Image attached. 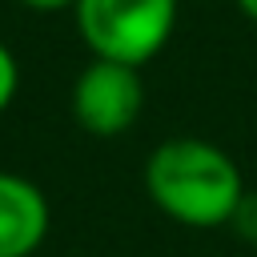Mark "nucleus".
Listing matches in <instances>:
<instances>
[{
    "mask_svg": "<svg viewBox=\"0 0 257 257\" xmlns=\"http://www.w3.org/2000/svg\"><path fill=\"white\" fill-rule=\"evenodd\" d=\"M225 229H233L237 241H245V245L257 249V189H245V197L237 201V209H233V217H229Z\"/></svg>",
    "mask_w": 257,
    "mask_h": 257,
    "instance_id": "5",
    "label": "nucleus"
},
{
    "mask_svg": "<svg viewBox=\"0 0 257 257\" xmlns=\"http://www.w3.org/2000/svg\"><path fill=\"white\" fill-rule=\"evenodd\" d=\"M149 201L185 229H225L245 197L241 165L205 137H165L141 169Z\"/></svg>",
    "mask_w": 257,
    "mask_h": 257,
    "instance_id": "1",
    "label": "nucleus"
},
{
    "mask_svg": "<svg viewBox=\"0 0 257 257\" xmlns=\"http://www.w3.org/2000/svg\"><path fill=\"white\" fill-rule=\"evenodd\" d=\"M181 20V0H76L72 24L96 60L145 68L153 64Z\"/></svg>",
    "mask_w": 257,
    "mask_h": 257,
    "instance_id": "2",
    "label": "nucleus"
},
{
    "mask_svg": "<svg viewBox=\"0 0 257 257\" xmlns=\"http://www.w3.org/2000/svg\"><path fill=\"white\" fill-rule=\"evenodd\" d=\"M68 112L88 137H100V141L124 137L145 112L141 68L92 56L68 88Z\"/></svg>",
    "mask_w": 257,
    "mask_h": 257,
    "instance_id": "3",
    "label": "nucleus"
},
{
    "mask_svg": "<svg viewBox=\"0 0 257 257\" xmlns=\"http://www.w3.org/2000/svg\"><path fill=\"white\" fill-rule=\"evenodd\" d=\"M52 229L44 189L12 169H0V257H36Z\"/></svg>",
    "mask_w": 257,
    "mask_h": 257,
    "instance_id": "4",
    "label": "nucleus"
},
{
    "mask_svg": "<svg viewBox=\"0 0 257 257\" xmlns=\"http://www.w3.org/2000/svg\"><path fill=\"white\" fill-rule=\"evenodd\" d=\"M237 4V12L249 20V24H257V0H233Z\"/></svg>",
    "mask_w": 257,
    "mask_h": 257,
    "instance_id": "8",
    "label": "nucleus"
},
{
    "mask_svg": "<svg viewBox=\"0 0 257 257\" xmlns=\"http://www.w3.org/2000/svg\"><path fill=\"white\" fill-rule=\"evenodd\" d=\"M16 92H20V60H16V52L0 40V116L12 108Z\"/></svg>",
    "mask_w": 257,
    "mask_h": 257,
    "instance_id": "6",
    "label": "nucleus"
},
{
    "mask_svg": "<svg viewBox=\"0 0 257 257\" xmlns=\"http://www.w3.org/2000/svg\"><path fill=\"white\" fill-rule=\"evenodd\" d=\"M20 8H28V12H40V16H56V12H72L76 8V0H16Z\"/></svg>",
    "mask_w": 257,
    "mask_h": 257,
    "instance_id": "7",
    "label": "nucleus"
}]
</instances>
